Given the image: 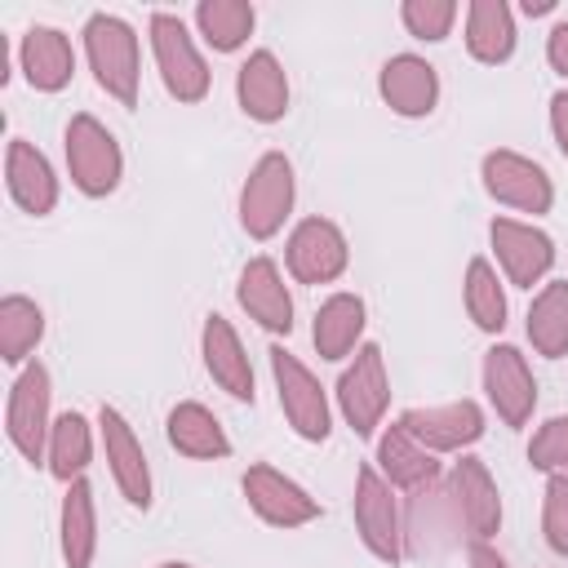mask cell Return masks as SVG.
Masks as SVG:
<instances>
[{
	"mask_svg": "<svg viewBox=\"0 0 568 568\" xmlns=\"http://www.w3.org/2000/svg\"><path fill=\"white\" fill-rule=\"evenodd\" d=\"M488 240H493V253H497V266L506 271L510 284L519 288H532L550 262H555V244L546 231H537L532 222H515V217H493L488 226Z\"/></svg>",
	"mask_w": 568,
	"mask_h": 568,
	"instance_id": "14",
	"label": "cell"
},
{
	"mask_svg": "<svg viewBox=\"0 0 568 568\" xmlns=\"http://www.w3.org/2000/svg\"><path fill=\"white\" fill-rule=\"evenodd\" d=\"M528 462H532V470L568 475V413H559V417L537 426V435L528 444Z\"/></svg>",
	"mask_w": 568,
	"mask_h": 568,
	"instance_id": "33",
	"label": "cell"
},
{
	"mask_svg": "<svg viewBox=\"0 0 568 568\" xmlns=\"http://www.w3.org/2000/svg\"><path fill=\"white\" fill-rule=\"evenodd\" d=\"M200 351H204V368L209 377L231 395V399H248L253 404V364L244 355L240 333L231 328L226 315H209L200 328Z\"/></svg>",
	"mask_w": 568,
	"mask_h": 568,
	"instance_id": "21",
	"label": "cell"
},
{
	"mask_svg": "<svg viewBox=\"0 0 568 568\" xmlns=\"http://www.w3.org/2000/svg\"><path fill=\"white\" fill-rule=\"evenodd\" d=\"M151 53H155L164 89L178 102H200L209 93V67L178 13H164V9L151 13Z\"/></svg>",
	"mask_w": 568,
	"mask_h": 568,
	"instance_id": "6",
	"label": "cell"
},
{
	"mask_svg": "<svg viewBox=\"0 0 568 568\" xmlns=\"http://www.w3.org/2000/svg\"><path fill=\"white\" fill-rule=\"evenodd\" d=\"M235 98L240 111L257 124H275L288 111V75L271 49H253L235 71Z\"/></svg>",
	"mask_w": 568,
	"mask_h": 568,
	"instance_id": "18",
	"label": "cell"
},
{
	"mask_svg": "<svg viewBox=\"0 0 568 568\" xmlns=\"http://www.w3.org/2000/svg\"><path fill=\"white\" fill-rule=\"evenodd\" d=\"M550 133H555V146H559L564 160H568V89L550 98Z\"/></svg>",
	"mask_w": 568,
	"mask_h": 568,
	"instance_id": "37",
	"label": "cell"
},
{
	"mask_svg": "<svg viewBox=\"0 0 568 568\" xmlns=\"http://www.w3.org/2000/svg\"><path fill=\"white\" fill-rule=\"evenodd\" d=\"M377 89H382V102L404 115V120H422L435 111L439 102V75L426 58L417 53H395L382 62V75H377Z\"/></svg>",
	"mask_w": 568,
	"mask_h": 568,
	"instance_id": "17",
	"label": "cell"
},
{
	"mask_svg": "<svg viewBox=\"0 0 568 568\" xmlns=\"http://www.w3.org/2000/svg\"><path fill=\"white\" fill-rule=\"evenodd\" d=\"M160 568H195V564H182V559H169V564H160Z\"/></svg>",
	"mask_w": 568,
	"mask_h": 568,
	"instance_id": "40",
	"label": "cell"
},
{
	"mask_svg": "<svg viewBox=\"0 0 568 568\" xmlns=\"http://www.w3.org/2000/svg\"><path fill=\"white\" fill-rule=\"evenodd\" d=\"M390 404V377H386V359L377 342H364L355 351V359L346 364V373L337 377V408L346 417V426L368 439L382 426V413Z\"/></svg>",
	"mask_w": 568,
	"mask_h": 568,
	"instance_id": "5",
	"label": "cell"
},
{
	"mask_svg": "<svg viewBox=\"0 0 568 568\" xmlns=\"http://www.w3.org/2000/svg\"><path fill=\"white\" fill-rule=\"evenodd\" d=\"M84 53L93 67V80L106 98L120 106L138 102V80H142V58H138V36L124 18L115 13H93L84 22Z\"/></svg>",
	"mask_w": 568,
	"mask_h": 568,
	"instance_id": "1",
	"label": "cell"
},
{
	"mask_svg": "<svg viewBox=\"0 0 568 568\" xmlns=\"http://www.w3.org/2000/svg\"><path fill=\"white\" fill-rule=\"evenodd\" d=\"M49 395H53L49 368L44 364H27L18 373V382H13V390H9V404H4L9 444L31 466L44 462V453H49V430H53V422H49Z\"/></svg>",
	"mask_w": 568,
	"mask_h": 568,
	"instance_id": "8",
	"label": "cell"
},
{
	"mask_svg": "<svg viewBox=\"0 0 568 568\" xmlns=\"http://www.w3.org/2000/svg\"><path fill=\"white\" fill-rule=\"evenodd\" d=\"M164 430H169V444H173L182 457H195V462H217V457H226V453H231V439H226L222 422H217V417H213L204 404H195V399L173 404V408H169Z\"/></svg>",
	"mask_w": 568,
	"mask_h": 568,
	"instance_id": "25",
	"label": "cell"
},
{
	"mask_svg": "<svg viewBox=\"0 0 568 568\" xmlns=\"http://www.w3.org/2000/svg\"><path fill=\"white\" fill-rule=\"evenodd\" d=\"M555 9V0H524V13L528 18H541V13H550Z\"/></svg>",
	"mask_w": 568,
	"mask_h": 568,
	"instance_id": "39",
	"label": "cell"
},
{
	"mask_svg": "<svg viewBox=\"0 0 568 568\" xmlns=\"http://www.w3.org/2000/svg\"><path fill=\"white\" fill-rule=\"evenodd\" d=\"M444 488H448L457 528H466L470 541H488L501 528V497H497V484L479 457H457Z\"/></svg>",
	"mask_w": 568,
	"mask_h": 568,
	"instance_id": "10",
	"label": "cell"
},
{
	"mask_svg": "<svg viewBox=\"0 0 568 568\" xmlns=\"http://www.w3.org/2000/svg\"><path fill=\"white\" fill-rule=\"evenodd\" d=\"M271 377H275V390H280V408L288 417V426L320 444L328 439L333 430V413H328V399H324V386L315 382V373L284 346H271Z\"/></svg>",
	"mask_w": 568,
	"mask_h": 568,
	"instance_id": "7",
	"label": "cell"
},
{
	"mask_svg": "<svg viewBox=\"0 0 568 568\" xmlns=\"http://www.w3.org/2000/svg\"><path fill=\"white\" fill-rule=\"evenodd\" d=\"M528 342L537 355H568V280H550L528 306Z\"/></svg>",
	"mask_w": 568,
	"mask_h": 568,
	"instance_id": "28",
	"label": "cell"
},
{
	"mask_svg": "<svg viewBox=\"0 0 568 568\" xmlns=\"http://www.w3.org/2000/svg\"><path fill=\"white\" fill-rule=\"evenodd\" d=\"M253 22H257V13L244 0H200L195 4V27L217 53H235L253 36Z\"/></svg>",
	"mask_w": 568,
	"mask_h": 568,
	"instance_id": "30",
	"label": "cell"
},
{
	"mask_svg": "<svg viewBox=\"0 0 568 568\" xmlns=\"http://www.w3.org/2000/svg\"><path fill=\"white\" fill-rule=\"evenodd\" d=\"M44 337V311L22 297V293H9L0 302V359L4 364H22Z\"/></svg>",
	"mask_w": 568,
	"mask_h": 568,
	"instance_id": "31",
	"label": "cell"
},
{
	"mask_svg": "<svg viewBox=\"0 0 568 568\" xmlns=\"http://www.w3.org/2000/svg\"><path fill=\"white\" fill-rule=\"evenodd\" d=\"M293 164L284 151H266L240 186V226L253 240H271L293 213Z\"/></svg>",
	"mask_w": 568,
	"mask_h": 568,
	"instance_id": "4",
	"label": "cell"
},
{
	"mask_svg": "<svg viewBox=\"0 0 568 568\" xmlns=\"http://www.w3.org/2000/svg\"><path fill=\"white\" fill-rule=\"evenodd\" d=\"M93 457V435H89V422L80 413H62L53 417V430H49V475L62 479V484H75L84 479V466Z\"/></svg>",
	"mask_w": 568,
	"mask_h": 568,
	"instance_id": "29",
	"label": "cell"
},
{
	"mask_svg": "<svg viewBox=\"0 0 568 568\" xmlns=\"http://www.w3.org/2000/svg\"><path fill=\"white\" fill-rule=\"evenodd\" d=\"M284 262L293 271V280L302 284H333L346 262H351V248H346V235L337 222L328 217H302L288 235V248H284Z\"/></svg>",
	"mask_w": 568,
	"mask_h": 568,
	"instance_id": "11",
	"label": "cell"
},
{
	"mask_svg": "<svg viewBox=\"0 0 568 568\" xmlns=\"http://www.w3.org/2000/svg\"><path fill=\"white\" fill-rule=\"evenodd\" d=\"M541 532H546V546L568 559V475H550V479H546Z\"/></svg>",
	"mask_w": 568,
	"mask_h": 568,
	"instance_id": "35",
	"label": "cell"
},
{
	"mask_svg": "<svg viewBox=\"0 0 568 568\" xmlns=\"http://www.w3.org/2000/svg\"><path fill=\"white\" fill-rule=\"evenodd\" d=\"M4 182H9V195H13V204L22 213H31V217L53 213L58 178H53V164L31 142H22V138L9 142V151H4Z\"/></svg>",
	"mask_w": 568,
	"mask_h": 568,
	"instance_id": "22",
	"label": "cell"
},
{
	"mask_svg": "<svg viewBox=\"0 0 568 568\" xmlns=\"http://www.w3.org/2000/svg\"><path fill=\"white\" fill-rule=\"evenodd\" d=\"M98 426H102V448H106V466L115 475V488L124 493L129 506L146 510L151 506V466H146V453L129 426V417L111 404H102L98 413Z\"/></svg>",
	"mask_w": 568,
	"mask_h": 568,
	"instance_id": "16",
	"label": "cell"
},
{
	"mask_svg": "<svg viewBox=\"0 0 568 568\" xmlns=\"http://www.w3.org/2000/svg\"><path fill=\"white\" fill-rule=\"evenodd\" d=\"M235 297L248 311V320H257L266 333H293V297H288L284 275L271 257H248L244 262Z\"/></svg>",
	"mask_w": 568,
	"mask_h": 568,
	"instance_id": "20",
	"label": "cell"
},
{
	"mask_svg": "<svg viewBox=\"0 0 568 568\" xmlns=\"http://www.w3.org/2000/svg\"><path fill=\"white\" fill-rule=\"evenodd\" d=\"M399 426L430 453H462L484 435V413L475 399H453L435 408H408L399 413Z\"/></svg>",
	"mask_w": 568,
	"mask_h": 568,
	"instance_id": "15",
	"label": "cell"
},
{
	"mask_svg": "<svg viewBox=\"0 0 568 568\" xmlns=\"http://www.w3.org/2000/svg\"><path fill=\"white\" fill-rule=\"evenodd\" d=\"M399 18L408 27V36L417 40H444L457 22V4L453 0H404L399 4Z\"/></svg>",
	"mask_w": 568,
	"mask_h": 568,
	"instance_id": "34",
	"label": "cell"
},
{
	"mask_svg": "<svg viewBox=\"0 0 568 568\" xmlns=\"http://www.w3.org/2000/svg\"><path fill=\"white\" fill-rule=\"evenodd\" d=\"M58 541H62V564L67 568H89L98 550V506L89 479L67 484L62 493V515H58Z\"/></svg>",
	"mask_w": 568,
	"mask_h": 568,
	"instance_id": "24",
	"label": "cell"
},
{
	"mask_svg": "<svg viewBox=\"0 0 568 568\" xmlns=\"http://www.w3.org/2000/svg\"><path fill=\"white\" fill-rule=\"evenodd\" d=\"M484 395L493 404V413L506 426H524L537 408V382L528 359L515 346H488L484 351Z\"/></svg>",
	"mask_w": 568,
	"mask_h": 568,
	"instance_id": "13",
	"label": "cell"
},
{
	"mask_svg": "<svg viewBox=\"0 0 568 568\" xmlns=\"http://www.w3.org/2000/svg\"><path fill=\"white\" fill-rule=\"evenodd\" d=\"M18 62H22V75L31 89L40 93H58L71 84V71H75V53H71V40L58 31V27H27L22 44H18Z\"/></svg>",
	"mask_w": 568,
	"mask_h": 568,
	"instance_id": "23",
	"label": "cell"
},
{
	"mask_svg": "<svg viewBox=\"0 0 568 568\" xmlns=\"http://www.w3.org/2000/svg\"><path fill=\"white\" fill-rule=\"evenodd\" d=\"M355 532L359 541L368 546L373 559L382 564H399L408 555L404 546V515H399V501H395V488L382 479V470L373 462H364L355 470Z\"/></svg>",
	"mask_w": 568,
	"mask_h": 568,
	"instance_id": "2",
	"label": "cell"
},
{
	"mask_svg": "<svg viewBox=\"0 0 568 568\" xmlns=\"http://www.w3.org/2000/svg\"><path fill=\"white\" fill-rule=\"evenodd\" d=\"M466 568H506V559L488 541H470L466 546Z\"/></svg>",
	"mask_w": 568,
	"mask_h": 568,
	"instance_id": "38",
	"label": "cell"
},
{
	"mask_svg": "<svg viewBox=\"0 0 568 568\" xmlns=\"http://www.w3.org/2000/svg\"><path fill=\"white\" fill-rule=\"evenodd\" d=\"M546 62H550L559 75H568V18L550 27V36H546Z\"/></svg>",
	"mask_w": 568,
	"mask_h": 568,
	"instance_id": "36",
	"label": "cell"
},
{
	"mask_svg": "<svg viewBox=\"0 0 568 568\" xmlns=\"http://www.w3.org/2000/svg\"><path fill=\"white\" fill-rule=\"evenodd\" d=\"M67 173H71L75 191H84L93 200L98 195H111L120 186V173H124L120 142L89 111L71 115V124H67Z\"/></svg>",
	"mask_w": 568,
	"mask_h": 568,
	"instance_id": "3",
	"label": "cell"
},
{
	"mask_svg": "<svg viewBox=\"0 0 568 568\" xmlns=\"http://www.w3.org/2000/svg\"><path fill=\"white\" fill-rule=\"evenodd\" d=\"M382 479L390 488H404V493H422L430 484H439V453H430L426 444H417L399 422H390L382 435H377V462Z\"/></svg>",
	"mask_w": 568,
	"mask_h": 568,
	"instance_id": "19",
	"label": "cell"
},
{
	"mask_svg": "<svg viewBox=\"0 0 568 568\" xmlns=\"http://www.w3.org/2000/svg\"><path fill=\"white\" fill-rule=\"evenodd\" d=\"M315 351L320 359H346L351 351H359L364 342V297L355 293H333L320 311H315Z\"/></svg>",
	"mask_w": 568,
	"mask_h": 568,
	"instance_id": "26",
	"label": "cell"
},
{
	"mask_svg": "<svg viewBox=\"0 0 568 568\" xmlns=\"http://www.w3.org/2000/svg\"><path fill=\"white\" fill-rule=\"evenodd\" d=\"M466 49L475 62H506L515 53V13L506 0H470L466 9Z\"/></svg>",
	"mask_w": 568,
	"mask_h": 568,
	"instance_id": "27",
	"label": "cell"
},
{
	"mask_svg": "<svg viewBox=\"0 0 568 568\" xmlns=\"http://www.w3.org/2000/svg\"><path fill=\"white\" fill-rule=\"evenodd\" d=\"M466 315L484 333L506 328V293H501V280L488 257H470V266H466Z\"/></svg>",
	"mask_w": 568,
	"mask_h": 568,
	"instance_id": "32",
	"label": "cell"
},
{
	"mask_svg": "<svg viewBox=\"0 0 568 568\" xmlns=\"http://www.w3.org/2000/svg\"><path fill=\"white\" fill-rule=\"evenodd\" d=\"M479 178H484V191L515 213H546L555 204V186L546 169L519 151H506V146L488 151L479 164Z\"/></svg>",
	"mask_w": 568,
	"mask_h": 568,
	"instance_id": "9",
	"label": "cell"
},
{
	"mask_svg": "<svg viewBox=\"0 0 568 568\" xmlns=\"http://www.w3.org/2000/svg\"><path fill=\"white\" fill-rule=\"evenodd\" d=\"M244 497H248L253 515L271 528H302V524L320 519V501L297 479H288L284 470H275L266 462H253L244 470Z\"/></svg>",
	"mask_w": 568,
	"mask_h": 568,
	"instance_id": "12",
	"label": "cell"
}]
</instances>
